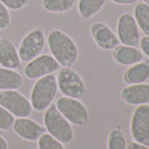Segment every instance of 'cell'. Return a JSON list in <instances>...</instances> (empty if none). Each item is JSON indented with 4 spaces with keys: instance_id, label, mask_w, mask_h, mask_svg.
<instances>
[{
    "instance_id": "9",
    "label": "cell",
    "mask_w": 149,
    "mask_h": 149,
    "mask_svg": "<svg viewBox=\"0 0 149 149\" xmlns=\"http://www.w3.org/2000/svg\"><path fill=\"white\" fill-rule=\"evenodd\" d=\"M130 131L134 141L149 145V105L137 106L130 120Z\"/></svg>"
},
{
    "instance_id": "5",
    "label": "cell",
    "mask_w": 149,
    "mask_h": 149,
    "mask_svg": "<svg viewBox=\"0 0 149 149\" xmlns=\"http://www.w3.org/2000/svg\"><path fill=\"white\" fill-rule=\"evenodd\" d=\"M46 46V36L42 29L35 28L28 31L22 37L18 48L21 62H29L33 58L41 55Z\"/></svg>"
},
{
    "instance_id": "30",
    "label": "cell",
    "mask_w": 149,
    "mask_h": 149,
    "mask_svg": "<svg viewBox=\"0 0 149 149\" xmlns=\"http://www.w3.org/2000/svg\"><path fill=\"white\" fill-rule=\"evenodd\" d=\"M143 2H145V3H148V5H149V0H143Z\"/></svg>"
},
{
    "instance_id": "26",
    "label": "cell",
    "mask_w": 149,
    "mask_h": 149,
    "mask_svg": "<svg viewBox=\"0 0 149 149\" xmlns=\"http://www.w3.org/2000/svg\"><path fill=\"white\" fill-rule=\"evenodd\" d=\"M139 46H140L141 52L149 58V36H145L143 38H140Z\"/></svg>"
},
{
    "instance_id": "15",
    "label": "cell",
    "mask_w": 149,
    "mask_h": 149,
    "mask_svg": "<svg viewBox=\"0 0 149 149\" xmlns=\"http://www.w3.org/2000/svg\"><path fill=\"white\" fill-rule=\"evenodd\" d=\"M112 58L121 66H131L137 62L143 61V54L137 47L118 45L116 48L112 49Z\"/></svg>"
},
{
    "instance_id": "4",
    "label": "cell",
    "mask_w": 149,
    "mask_h": 149,
    "mask_svg": "<svg viewBox=\"0 0 149 149\" xmlns=\"http://www.w3.org/2000/svg\"><path fill=\"white\" fill-rule=\"evenodd\" d=\"M58 90L62 96L81 99L87 93V87L80 74L71 67H60L56 77Z\"/></svg>"
},
{
    "instance_id": "12",
    "label": "cell",
    "mask_w": 149,
    "mask_h": 149,
    "mask_svg": "<svg viewBox=\"0 0 149 149\" xmlns=\"http://www.w3.org/2000/svg\"><path fill=\"white\" fill-rule=\"evenodd\" d=\"M13 131L21 139L26 141H37L38 139L46 132L44 126L29 117L16 118L13 126Z\"/></svg>"
},
{
    "instance_id": "28",
    "label": "cell",
    "mask_w": 149,
    "mask_h": 149,
    "mask_svg": "<svg viewBox=\"0 0 149 149\" xmlns=\"http://www.w3.org/2000/svg\"><path fill=\"white\" fill-rule=\"evenodd\" d=\"M111 2L116 5H121V6H127V5H135L139 0H110Z\"/></svg>"
},
{
    "instance_id": "23",
    "label": "cell",
    "mask_w": 149,
    "mask_h": 149,
    "mask_svg": "<svg viewBox=\"0 0 149 149\" xmlns=\"http://www.w3.org/2000/svg\"><path fill=\"white\" fill-rule=\"evenodd\" d=\"M16 117L13 116L7 109L0 106V130L10 131L13 130V126Z\"/></svg>"
},
{
    "instance_id": "22",
    "label": "cell",
    "mask_w": 149,
    "mask_h": 149,
    "mask_svg": "<svg viewBox=\"0 0 149 149\" xmlns=\"http://www.w3.org/2000/svg\"><path fill=\"white\" fill-rule=\"evenodd\" d=\"M38 149H66L63 143L57 140L56 138L49 135L48 132H45L44 135L37 140Z\"/></svg>"
},
{
    "instance_id": "14",
    "label": "cell",
    "mask_w": 149,
    "mask_h": 149,
    "mask_svg": "<svg viewBox=\"0 0 149 149\" xmlns=\"http://www.w3.org/2000/svg\"><path fill=\"white\" fill-rule=\"evenodd\" d=\"M0 67L20 70L21 59L19 57L18 48L8 38L0 39Z\"/></svg>"
},
{
    "instance_id": "29",
    "label": "cell",
    "mask_w": 149,
    "mask_h": 149,
    "mask_svg": "<svg viewBox=\"0 0 149 149\" xmlns=\"http://www.w3.org/2000/svg\"><path fill=\"white\" fill-rule=\"evenodd\" d=\"M9 148V143L3 136L0 135V149H8Z\"/></svg>"
},
{
    "instance_id": "1",
    "label": "cell",
    "mask_w": 149,
    "mask_h": 149,
    "mask_svg": "<svg viewBox=\"0 0 149 149\" xmlns=\"http://www.w3.org/2000/svg\"><path fill=\"white\" fill-rule=\"evenodd\" d=\"M50 55L56 59L60 67H72L78 60L79 49L72 38L60 29H52L46 38Z\"/></svg>"
},
{
    "instance_id": "2",
    "label": "cell",
    "mask_w": 149,
    "mask_h": 149,
    "mask_svg": "<svg viewBox=\"0 0 149 149\" xmlns=\"http://www.w3.org/2000/svg\"><path fill=\"white\" fill-rule=\"evenodd\" d=\"M57 93L58 86L55 74H48L37 79L31 88L29 98L32 109L36 111H45L52 105Z\"/></svg>"
},
{
    "instance_id": "31",
    "label": "cell",
    "mask_w": 149,
    "mask_h": 149,
    "mask_svg": "<svg viewBox=\"0 0 149 149\" xmlns=\"http://www.w3.org/2000/svg\"><path fill=\"white\" fill-rule=\"evenodd\" d=\"M0 39H1V36H0Z\"/></svg>"
},
{
    "instance_id": "7",
    "label": "cell",
    "mask_w": 149,
    "mask_h": 149,
    "mask_svg": "<svg viewBox=\"0 0 149 149\" xmlns=\"http://www.w3.org/2000/svg\"><path fill=\"white\" fill-rule=\"evenodd\" d=\"M0 106L7 109L16 118L29 117L33 110L30 100L18 90H1Z\"/></svg>"
},
{
    "instance_id": "13",
    "label": "cell",
    "mask_w": 149,
    "mask_h": 149,
    "mask_svg": "<svg viewBox=\"0 0 149 149\" xmlns=\"http://www.w3.org/2000/svg\"><path fill=\"white\" fill-rule=\"evenodd\" d=\"M120 98L125 104L130 106H141L149 104V84L128 85L120 91Z\"/></svg>"
},
{
    "instance_id": "17",
    "label": "cell",
    "mask_w": 149,
    "mask_h": 149,
    "mask_svg": "<svg viewBox=\"0 0 149 149\" xmlns=\"http://www.w3.org/2000/svg\"><path fill=\"white\" fill-rule=\"evenodd\" d=\"M24 85V77L18 70L0 67V91L18 90Z\"/></svg>"
},
{
    "instance_id": "11",
    "label": "cell",
    "mask_w": 149,
    "mask_h": 149,
    "mask_svg": "<svg viewBox=\"0 0 149 149\" xmlns=\"http://www.w3.org/2000/svg\"><path fill=\"white\" fill-rule=\"evenodd\" d=\"M90 35L95 44L102 50H112L119 45L117 35L102 21L93 22L90 26Z\"/></svg>"
},
{
    "instance_id": "16",
    "label": "cell",
    "mask_w": 149,
    "mask_h": 149,
    "mask_svg": "<svg viewBox=\"0 0 149 149\" xmlns=\"http://www.w3.org/2000/svg\"><path fill=\"white\" fill-rule=\"evenodd\" d=\"M149 78V65L147 62H137L129 66V68L125 70L123 79L127 85L143 84Z\"/></svg>"
},
{
    "instance_id": "24",
    "label": "cell",
    "mask_w": 149,
    "mask_h": 149,
    "mask_svg": "<svg viewBox=\"0 0 149 149\" xmlns=\"http://www.w3.org/2000/svg\"><path fill=\"white\" fill-rule=\"evenodd\" d=\"M11 25L10 10L3 3L0 2V30H6Z\"/></svg>"
},
{
    "instance_id": "10",
    "label": "cell",
    "mask_w": 149,
    "mask_h": 149,
    "mask_svg": "<svg viewBox=\"0 0 149 149\" xmlns=\"http://www.w3.org/2000/svg\"><path fill=\"white\" fill-rule=\"evenodd\" d=\"M117 37L120 44L125 46L137 47L140 41V31L131 13H124L117 21Z\"/></svg>"
},
{
    "instance_id": "21",
    "label": "cell",
    "mask_w": 149,
    "mask_h": 149,
    "mask_svg": "<svg viewBox=\"0 0 149 149\" xmlns=\"http://www.w3.org/2000/svg\"><path fill=\"white\" fill-rule=\"evenodd\" d=\"M127 140L124 131L119 128H115L109 132L108 136V149H126Z\"/></svg>"
},
{
    "instance_id": "18",
    "label": "cell",
    "mask_w": 149,
    "mask_h": 149,
    "mask_svg": "<svg viewBox=\"0 0 149 149\" xmlns=\"http://www.w3.org/2000/svg\"><path fill=\"white\" fill-rule=\"evenodd\" d=\"M107 0H79L78 13L82 19L88 20L96 16L105 7Z\"/></svg>"
},
{
    "instance_id": "6",
    "label": "cell",
    "mask_w": 149,
    "mask_h": 149,
    "mask_svg": "<svg viewBox=\"0 0 149 149\" xmlns=\"http://www.w3.org/2000/svg\"><path fill=\"white\" fill-rule=\"evenodd\" d=\"M55 106L59 110V112L71 125L81 126L86 124L89 119V112H88L87 107L79 99L62 96L59 99H57Z\"/></svg>"
},
{
    "instance_id": "27",
    "label": "cell",
    "mask_w": 149,
    "mask_h": 149,
    "mask_svg": "<svg viewBox=\"0 0 149 149\" xmlns=\"http://www.w3.org/2000/svg\"><path fill=\"white\" fill-rule=\"evenodd\" d=\"M126 149H149L147 145L143 143H139L137 141H131V143H127V148Z\"/></svg>"
},
{
    "instance_id": "8",
    "label": "cell",
    "mask_w": 149,
    "mask_h": 149,
    "mask_svg": "<svg viewBox=\"0 0 149 149\" xmlns=\"http://www.w3.org/2000/svg\"><path fill=\"white\" fill-rule=\"evenodd\" d=\"M60 69V65L51 55H39L27 62L24 68L25 76L30 80H37L48 74H54Z\"/></svg>"
},
{
    "instance_id": "19",
    "label": "cell",
    "mask_w": 149,
    "mask_h": 149,
    "mask_svg": "<svg viewBox=\"0 0 149 149\" xmlns=\"http://www.w3.org/2000/svg\"><path fill=\"white\" fill-rule=\"evenodd\" d=\"M134 18L139 30L149 36V5L145 2H137L134 8Z\"/></svg>"
},
{
    "instance_id": "3",
    "label": "cell",
    "mask_w": 149,
    "mask_h": 149,
    "mask_svg": "<svg viewBox=\"0 0 149 149\" xmlns=\"http://www.w3.org/2000/svg\"><path fill=\"white\" fill-rule=\"evenodd\" d=\"M44 127L46 132L63 145L71 143L74 139L72 125L59 112L55 105H51L45 110Z\"/></svg>"
},
{
    "instance_id": "25",
    "label": "cell",
    "mask_w": 149,
    "mask_h": 149,
    "mask_svg": "<svg viewBox=\"0 0 149 149\" xmlns=\"http://www.w3.org/2000/svg\"><path fill=\"white\" fill-rule=\"evenodd\" d=\"M1 3H3L9 10L18 11L24 9L28 5V0H0Z\"/></svg>"
},
{
    "instance_id": "20",
    "label": "cell",
    "mask_w": 149,
    "mask_h": 149,
    "mask_svg": "<svg viewBox=\"0 0 149 149\" xmlns=\"http://www.w3.org/2000/svg\"><path fill=\"white\" fill-rule=\"evenodd\" d=\"M42 8L52 13H62L70 11L76 5V0H42Z\"/></svg>"
}]
</instances>
